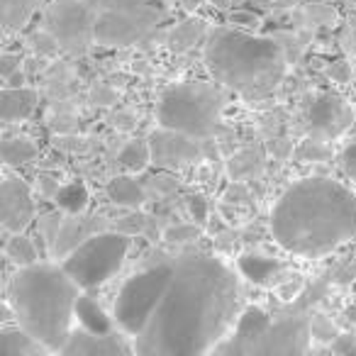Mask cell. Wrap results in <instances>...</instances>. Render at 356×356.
Wrapping results in <instances>:
<instances>
[{
  "label": "cell",
  "instance_id": "cell-1",
  "mask_svg": "<svg viewBox=\"0 0 356 356\" xmlns=\"http://www.w3.org/2000/svg\"><path fill=\"white\" fill-rule=\"evenodd\" d=\"M242 286L210 254L139 271L118 293L113 320L139 356L215 354L239 320Z\"/></svg>",
  "mask_w": 356,
  "mask_h": 356
},
{
  "label": "cell",
  "instance_id": "cell-2",
  "mask_svg": "<svg viewBox=\"0 0 356 356\" xmlns=\"http://www.w3.org/2000/svg\"><path fill=\"white\" fill-rule=\"evenodd\" d=\"M271 234L293 257L332 254L356 237V195L334 178H302L273 205Z\"/></svg>",
  "mask_w": 356,
  "mask_h": 356
},
{
  "label": "cell",
  "instance_id": "cell-3",
  "mask_svg": "<svg viewBox=\"0 0 356 356\" xmlns=\"http://www.w3.org/2000/svg\"><path fill=\"white\" fill-rule=\"evenodd\" d=\"M83 288L71 278L64 264L35 261L20 266L8 283V305L17 325L27 330L49 354H61L71 337L76 305Z\"/></svg>",
  "mask_w": 356,
  "mask_h": 356
},
{
  "label": "cell",
  "instance_id": "cell-4",
  "mask_svg": "<svg viewBox=\"0 0 356 356\" xmlns=\"http://www.w3.org/2000/svg\"><path fill=\"white\" fill-rule=\"evenodd\" d=\"M205 66L225 88L237 90L244 98H264L281 83L286 54L268 37L239 27H220L208 35Z\"/></svg>",
  "mask_w": 356,
  "mask_h": 356
},
{
  "label": "cell",
  "instance_id": "cell-5",
  "mask_svg": "<svg viewBox=\"0 0 356 356\" xmlns=\"http://www.w3.org/2000/svg\"><path fill=\"white\" fill-rule=\"evenodd\" d=\"M310 320L307 317H288L271 322L266 310L252 305L239 315L232 334L215 349V354H307L310 349Z\"/></svg>",
  "mask_w": 356,
  "mask_h": 356
},
{
  "label": "cell",
  "instance_id": "cell-6",
  "mask_svg": "<svg viewBox=\"0 0 356 356\" xmlns=\"http://www.w3.org/2000/svg\"><path fill=\"white\" fill-rule=\"evenodd\" d=\"M227 95L210 81H186L171 86L159 98L156 120L161 127L191 134L195 139L210 137L222 120Z\"/></svg>",
  "mask_w": 356,
  "mask_h": 356
},
{
  "label": "cell",
  "instance_id": "cell-7",
  "mask_svg": "<svg viewBox=\"0 0 356 356\" xmlns=\"http://www.w3.org/2000/svg\"><path fill=\"white\" fill-rule=\"evenodd\" d=\"M129 252V234L95 232L64 259V268L83 291L108 283L122 268Z\"/></svg>",
  "mask_w": 356,
  "mask_h": 356
},
{
  "label": "cell",
  "instance_id": "cell-8",
  "mask_svg": "<svg viewBox=\"0 0 356 356\" xmlns=\"http://www.w3.org/2000/svg\"><path fill=\"white\" fill-rule=\"evenodd\" d=\"M95 10L86 0H54L44 13V27L56 37L61 49L81 56L93 44Z\"/></svg>",
  "mask_w": 356,
  "mask_h": 356
},
{
  "label": "cell",
  "instance_id": "cell-9",
  "mask_svg": "<svg viewBox=\"0 0 356 356\" xmlns=\"http://www.w3.org/2000/svg\"><path fill=\"white\" fill-rule=\"evenodd\" d=\"M159 20L161 13L152 3L142 8L108 6L105 10L95 13L93 40L103 47H129L142 40Z\"/></svg>",
  "mask_w": 356,
  "mask_h": 356
},
{
  "label": "cell",
  "instance_id": "cell-10",
  "mask_svg": "<svg viewBox=\"0 0 356 356\" xmlns=\"http://www.w3.org/2000/svg\"><path fill=\"white\" fill-rule=\"evenodd\" d=\"M37 215L30 186L15 173H6L0 184V220L8 232H25Z\"/></svg>",
  "mask_w": 356,
  "mask_h": 356
},
{
  "label": "cell",
  "instance_id": "cell-11",
  "mask_svg": "<svg viewBox=\"0 0 356 356\" xmlns=\"http://www.w3.org/2000/svg\"><path fill=\"white\" fill-rule=\"evenodd\" d=\"M356 108L351 110L349 103L341 98L339 93H320L310 105V113H307V122H310V134L315 139H337L339 134H344L351 124Z\"/></svg>",
  "mask_w": 356,
  "mask_h": 356
},
{
  "label": "cell",
  "instance_id": "cell-12",
  "mask_svg": "<svg viewBox=\"0 0 356 356\" xmlns=\"http://www.w3.org/2000/svg\"><path fill=\"white\" fill-rule=\"evenodd\" d=\"M149 144H152V163L161 168L186 166V163L198 161L200 156V147L195 144V137L176 132V129L161 127L149 137Z\"/></svg>",
  "mask_w": 356,
  "mask_h": 356
},
{
  "label": "cell",
  "instance_id": "cell-13",
  "mask_svg": "<svg viewBox=\"0 0 356 356\" xmlns=\"http://www.w3.org/2000/svg\"><path fill=\"white\" fill-rule=\"evenodd\" d=\"M64 356H90V354H105V356H124L134 354L129 339L122 332H90L86 327L71 332L69 341L61 349Z\"/></svg>",
  "mask_w": 356,
  "mask_h": 356
},
{
  "label": "cell",
  "instance_id": "cell-14",
  "mask_svg": "<svg viewBox=\"0 0 356 356\" xmlns=\"http://www.w3.org/2000/svg\"><path fill=\"white\" fill-rule=\"evenodd\" d=\"M83 213H69V218H59L54 232L49 234V247L56 259H66L83 239L98 232L95 218H81Z\"/></svg>",
  "mask_w": 356,
  "mask_h": 356
},
{
  "label": "cell",
  "instance_id": "cell-15",
  "mask_svg": "<svg viewBox=\"0 0 356 356\" xmlns=\"http://www.w3.org/2000/svg\"><path fill=\"white\" fill-rule=\"evenodd\" d=\"M37 108V93L27 86H6L0 93V120L6 124L22 122Z\"/></svg>",
  "mask_w": 356,
  "mask_h": 356
},
{
  "label": "cell",
  "instance_id": "cell-16",
  "mask_svg": "<svg viewBox=\"0 0 356 356\" xmlns=\"http://www.w3.org/2000/svg\"><path fill=\"white\" fill-rule=\"evenodd\" d=\"M44 354H49V349L44 344H40L20 325L3 327V332H0V356H44Z\"/></svg>",
  "mask_w": 356,
  "mask_h": 356
},
{
  "label": "cell",
  "instance_id": "cell-17",
  "mask_svg": "<svg viewBox=\"0 0 356 356\" xmlns=\"http://www.w3.org/2000/svg\"><path fill=\"white\" fill-rule=\"evenodd\" d=\"M108 198L113 200L115 205L137 210L147 203L149 193L134 176H115L108 184Z\"/></svg>",
  "mask_w": 356,
  "mask_h": 356
},
{
  "label": "cell",
  "instance_id": "cell-18",
  "mask_svg": "<svg viewBox=\"0 0 356 356\" xmlns=\"http://www.w3.org/2000/svg\"><path fill=\"white\" fill-rule=\"evenodd\" d=\"M205 32H208L205 20H200V17H188V20H184L181 25H176L171 30V35H168V49H171L173 54H186V51L193 49V47L203 40Z\"/></svg>",
  "mask_w": 356,
  "mask_h": 356
},
{
  "label": "cell",
  "instance_id": "cell-19",
  "mask_svg": "<svg viewBox=\"0 0 356 356\" xmlns=\"http://www.w3.org/2000/svg\"><path fill=\"white\" fill-rule=\"evenodd\" d=\"M76 317H79L81 327H86V330H90V332H115V327H118L113 317L105 315L103 307H100L90 296L79 298Z\"/></svg>",
  "mask_w": 356,
  "mask_h": 356
},
{
  "label": "cell",
  "instance_id": "cell-20",
  "mask_svg": "<svg viewBox=\"0 0 356 356\" xmlns=\"http://www.w3.org/2000/svg\"><path fill=\"white\" fill-rule=\"evenodd\" d=\"M40 0H0L3 10V30L6 32H20L35 15Z\"/></svg>",
  "mask_w": 356,
  "mask_h": 356
},
{
  "label": "cell",
  "instance_id": "cell-21",
  "mask_svg": "<svg viewBox=\"0 0 356 356\" xmlns=\"http://www.w3.org/2000/svg\"><path fill=\"white\" fill-rule=\"evenodd\" d=\"M0 156H3L6 166H22V163H30L37 159V144L25 134L6 137L0 144Z\"/></svg>",
  "mask_w": 356,
  "mask_h": 356
},
{
  "label": "cell",
  "instance_id": "cell-22",
  "mask_svg": "<svg viewBox=\"0 0 356 356\" xmlns=\"http://www.w3.org/2000/svg\"><path fill=\"white\" fill-rule=\"evenodd\" d=\"M120 166L129 173H139L152 163V144L144 139H132L129 144H124L122 152L118 156Z\"/></svg>",
  "mask_w": 356,
  "mask_h": 356
},
{
  "label": "cell",
  "instance_id": "cell-23",
  "mask_svg": "<svg viewBox=\"0 0 356 356\" xmlns=\"http://www.w3.org/2000/svg\"><path fill=\"white\" fill-rule=\"evenodd\" d=\"M54 200L64 213H86L90 195H88V188L76 181V184H66V186H61V188H56Z\"/></svg>",
  "mask_w": 356,
  "mask_h": 356
},
{
  "label": "cell",
  "instance_id": "cell-24",
  "mask_svg": "<svg viewBox=\"0 0 356 356\" xmlns=\"http://www.w3.org/2000/svg\"><path fill=\"white\" fill-rule=\"evenodd\" d=\"M6 254L13 264H17V266H30V264L40 261V254H37L35 242H32L30 237H25L22 232L13 234L10 242H8V247H6Z\"/></svg>",
  "mask_w": 356,
  "mask_h": 356
},
{
  "label": "cell",
  "instance_id": "cell-25",
  "mask_svg": "<svg viewBox=\"0 0 356 356\" xmlns=\"http://www.w3.org/2000/svg\"><path fill=\"white\" fill-rule=\"evenodd\" d=\"M261 168V152H254V149H247V152H239L237 156H232V161H229V176L234 178V181H239V178L244 176H252L254 171H259Z\"/></svg>",
  "mask_w": 356,
  "mask_h": 356
},
{
  "label": "cell",
  "instance_id": "cell-26",
  "mask_svg": "<svg viewBox=\"0 0 356 356\" xmlns=\"http://www.w3.org/2000/svg\"><path fill=\"white\" fill-rule=\"evenodd\" d=\"M203 232V225L191 222V225H173L163 232V239L171 244H184V242H193V239L200 237Z\"/></svg>",
  "mask_w": 356,
  "mask_h": 356
},
{
  "label": "cell",
  "instance_id": "cell-27",
  "mask_svg": "<svg viewBox=\"0 0 356 356\" xmlns=\"http://www.w3.org/2000/svg\"><path fill=\"white\" fill-rule=\"evenodd\" d=\"M296 159L302 163L307 161H325V159H330V149L322 144V139H307V142H302L300 147H298L296 152Z\"/></svg>",
  "mask_w": 356,
  "mask_h": 356
},
{
  "label": "cell",
  "instance_id": "cell-28",
  "mask_svg": "<svg viewBox=\"0 0 356 356\" xmlns=\"http://www.w3.org/2000/svg\"><path fill=\"white\" fill-rule=\"evenodd\" d=\"M310 334L312 339L317 341H334L337 337H339V332H337V325L330 320V317L325 315H312L310 317Z\"/></svg>",
  "mask_w": 356,
  "mask_h": 356
},
{
  "label": "cell",
  "instance_id": "cell-29",
  "mask_svg": "<svg viewBox=\"0 0 356 356\" xmlns=\"http://www.w3.org/2000/svg\"><path fill=\"white\" fill-rule=\"evenodd\" d=\"M30 47H32V49H35L40 56H54L56 51L61 49V44L56 42V37L51 35V32L47 30V27H44V32H35V35H32Z\"/></svg>",
  "mask_w": 356,
  "mask_h": 356
},
{
  "label": "cell",
  "instance_id": "cell-30",
  "mask_svg": "<svg viewBox=\"0 0 356 356\" xmlns=\"http://www.w3.org/2000/svg\"><path fill=\"white\" fill-rule=\"evenodd\" d=\"M90 103L93 105H100V108H108V105L118 103V90L113 88L110 83H95L88 93Z\"/></svg>",
  "mask_w": 356,
  "mask_h": 356
},
{
  "label": "cell",
  "instance_id": "cell-31",
  "mask_svg": "<svg viewBox=\"0 0 356 356\" xmlns=\"http://www.w3.org/2000/svg\"><path fill=\"white\" fill-rule=\"evenodd\" d=\"M227 22L232 27H239V30H259L261 27V17L257 13H249V10H237L227 17Z\"/></svg>",
  "mask_w": 356,
  "mask_h": 356
},
{
  "label": "cell",
  "instance_id": "cell-32",
  "mask_svg": "<svg viewBox=\"0 0 356 356\" xmlns=\"http://www.w3.org/2000/svg\"><path fill=\"white\" fill-rule=\"evenodd\" d=\"M302 286H305V281H302V276H288V281H283L281 286H278V298L281 300H293V298L300 296Z\"/></svg>",
  "mask_w": 356,
  "mask_h": 356
},
{
  "label": "cell",
  "instance_id": "cell-33",
  "mask_svg": "<svg viewBox=\"0 0 356 356\" xmlns=\"http://www.w3.org/2000/svg\"><path fill=\"white\" fill-rule=\"evenodd\" d=\"M188 213H191V218H193V222L205 225L208 222V200H205L203 195H191Z\"/></svg>",
  "mask_w": 356,
  "mask_h": 356
},
{
  "label": "cell",
  "instance_id": "cell-34",
  "mask_svg": "<svg viewBox=\"0 0 356 356\" xmlns=\"http://www.w3.org/2000/svg\"><path fill=\"white\" fill-rule=\"evenodd\" d=\"M242 266H244V271H247L252 278H257V281H266V278L278 268L273 261H254V266H249L247 261H242Z\"/></svg>",
  "mask_w": 356,
  "mask_h": 356
},
{
  "label": "cell",
  "instance_id": "cell-35",
  "mask_svg": "<svg viewBox=\"0 0 356 356\" xmlns=\"http://www.w3.org/2000/svg\"><path fill=\"white\" fill-rule=\"evenodd\" d=\"M339 161H341V168H344L346 176H349L351 181H356V139L349 144V147H344Z\"/></svg>",
  "mask_w": 356,
  "mask_h": 356
},
{
  "label": "cell",
  "instance_id": "cell-36",
  "mask_svg": "<svg viewBox=\"0 0 356 356\" xmlns=\"http://www.w3.org/2000/svg\"><path fill=\"white\" fill-rule=\"evenodd\" d=\"M20 54H10V51H6V54L0 56V76L3 79H8V76H13L15 71H20Z\"/></svg>",
  "mask_w": 356,
  "mask_h": 356
},
{
  "label": "cell",
  "instance_id": "cell-37",
  "mask_svg": "<svg viewBox=\"0 0 356 356\" xmlns=\"http://www.w3.org/2000/svg\"><path fill=\"white\" fill-rule=\"evenodd\" d=\"M332 351L334 354H356V339L351 334H339L332 341Z\"/></svg>",
  "mask_w": 356,
  "mask_h": 356
},
{
  "label": "cell",
  "instance_id": "cell-38",
  "mask_svg": "<svg viewBox=\"0 0 356 356\" xmlns=\"http://www.w3.org/2000/svg\"><path fill=\"white\" fill-rule=\"evenodd\" d=\"M330 76L337 81V83H346V81L351 79V69H349V64H344V61H339V64H332Z\"/></svg>",
  "mask_w": 356,
  "mask_h": 356
},
{
  "label": "cell",
  "instance_id": "cell-39",
  "mask_svg": "<svg viewBox=\"0 0 356 356\" xmlns=\"http://www.w3.org/2000/svg\"><path fill=\"white\" fill-rule=\"evenodd\" d=\"M200 3H203V0H178V6L184 8L186 13H191V15H193V13L198 10Z\"/></svg>",
  "mask_w": 356,
  "mask_h": 356
},
{
  "label": "cell",
  "instance_id": "cell-40",
  "mask_svg": "<svg viewBox=\"0 0 356 356\" xmlns=\"http://www.w3.org/2000/svg\"><path fill=\"white\" fill-rule=\"evenodd\" d=\"M6 86H25V74H22V71H15V74L6 79Z\"/></svg>",
  "mask_w": 356,
  "mask_h": 356
},
{
  "label": "cell",
  "instance_id": "cell-41",
  "mask_svg": "<svg viewBox=\"0 0 356 356\" xmlns=\"http://www.w3.org/2000/svg\"><path fill=\"white\" fill-rule=\"evenodd\" d=\"M86 3H88V6L93 8L95 13H100V10H105V8H108L113 0H86Z\"/></svg>",
  "mask_w": 356,
  "mask_h": 356
},
{
  "label": "cell",
  "instance_id": "cell-42",
  "mask_svg": "<svg viewBox=\"0 0 356 356\" xmlns=\"http://www.w3.org/2000/svg\"><path fill=\"white\" fill-rule=\"evenodd\" d=\"M344 317H346L349 322H354V325H356V305H349V307H346V310H344Z\"/></svg>",
  "mask_w": 356,
  "mask_h": 356
},
{
  "label": "cell",
  "instance_id": "cell-43",
  "mask_svg": "<svg viewBox=\"0 0 356 356\" xmlns=\"http://www.w3.org/2000/svg\"><path fill=\"white\" fill-rule=\"evenodd\" d=\"M210 6L220 8V10H225V8H229V0H208Z\"/></svg>",
  "mask_w": 356,
  "mask_h": 356
}]
</instances>
